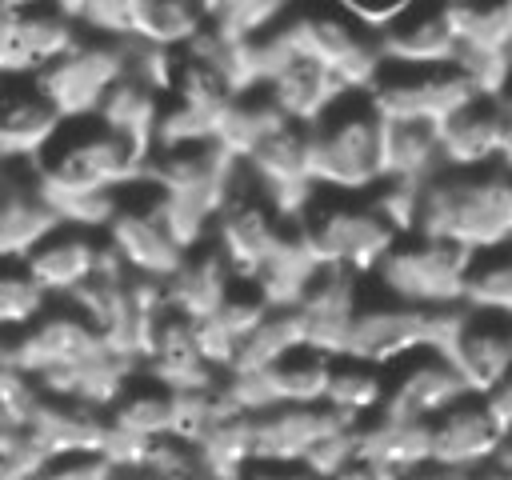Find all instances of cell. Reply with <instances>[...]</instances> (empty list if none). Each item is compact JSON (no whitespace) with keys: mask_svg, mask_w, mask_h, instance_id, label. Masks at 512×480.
<instances>
[{"mask_svg":"<svg viewBox=\"0 0 512 480\" xmlns=\"http://www.w3.org/2000/svg\"><path fill=\"white\" fill-rule=\"evenodd\" d=\"M32 168L48 192V200L68 196H96V192H124L144 180L148 148L128 140L124 132L108 128L96 112L72 116L56 128V136L32 156Z\"/></svg>","mask_w":512,"mask_h":480,"instance_id":"cell-1","label":"cell"},{"mask_svg":"<svg viewBox=\"0 0 512 480\" xmlns=\"http://www.w3.org/2000/svg\"><path fill=\"white\" fill-rule=\"evenodd\" d=\"M468 252L512 240V164L440 168L420 184L416 228Z\"/></svg>","mask_w":512,"mask_h":480,"instance_id":"cell-2","label":"cell"},{"mask_svg":"<svg viewBox=\"0 0 512 480\" xmlns=\"http://www.w3.org/2000/svg\"><path fill=\"white\" fill-rule=\"evenodd\" d=\"M384 116L368 92H344L308 124V160L320 188L372 192L384 176Z\"/></svg>","mask_w":512,"mask_h":480,"instance_id":"cell-3","label":"cell"},{"mask_svg":"<svg viewBox=\"0 0 512 480\" xmlns=\"http://www.w3.org/2000/svg\"><path fill=\"white\" fill-rule=\"evenodd\" d=\"M272 28L296 56L316 60L352 92H364L384 68L376 28L340 8L336 0H292Z\"/></svg>","mask_w":512,"mask_h":480,"instance_id":"cell-4","label":"cell"},{"mask_svg":"<svg viewBox=\"0 0 512 480\" xmlns=\"http://www.w3.org/2000/svg\"><path fill=\"white\" fill-rule=\"evenodd\" d=\"M316 264L348 268L360 276H372L384 252L396 244L400 228L376 208L368 192H336L316 188L312 200L296 216Z\"/></svg>","mask_w":512,"mask_h":480,"instance_id":"cell-5","label":"cell"},{"mask_svg":"<svg viewBox=\"0 0 512 480\" xmlns=\"http://www.w3.org/2000/svg\"><path fill=\"white\" fill-rule=\"evenodd\" d=\"M464 268H468V248L424 232H400L368 280L372 288L396 300L440 308V304H460Z\"/></svg>","mask_w":512,"mask_h":480,"instance_id":"cell-6","label":"cell"},{"mask_svg":"<svg viewBox=\"0 0 512 480\" xmlns=\"http://www.w3.org/2000/svg\"><path fill=\"white\" fill-rule=\"evenodd\" d=\"M292 216H284L268 196L264 188L244 172L240 164V176L228 192V200L220 204L216 220H212V244L224 252V260L232 264L236 280L244 284H256V276L272 264V256L284 248V240L292 236Z\"/></svg>","mask_w":512,"mask_h":480,"instance_id":"cell-7","label":"cell"},{"mask_svg":"<svg viewBox=\"0 0 512 480\" xmlns=\"http://www.w3.org/2000/svg\"><path fill=\"white\" fill-rule=\"evenodd\" d=\"M364 92L384 120L440 124L480 88L460 64H384Z\"/></svg>","mask_w":512,"mask_h":480,"instance_id":"cell-8","label":"cell"},{"mask_svg":"<svg viewBox=\"0 0 512 480\" xmlns=\"http://www.w3.org/2000/svg\"><path fill=\"white\" fill-rule=\"evenodd\" d=\"M104 236L120 252L128 272H140V276L168 280L188 256V248L172 232V224L164 216V204H160V196H156V188L148 180L124 188L112 220L104 224Z\"/></svg>","mask_w":512,"mask_h":480,"instance_id":"cell-9","label":"cell"},{"mask_svg":"<svg viewBox=\"0 0 512 480\" xmlns=\"http://www.w3.org/2000/svg\"><path fill=\"white\" fill-rule=\"evenodd\" d=\"M128 60H132V40L84 32L60 60H52L40 72V80L64 120L92 116L100 100L108 96V88L128 72Z\"/></svg>","mask_w":512,"mask_h":480,"instance_id":"cell-10","label":"cell"},{"mask_svg":"<svg viewBox=\"0 0 512 480\" xmlns=\"http://www.w3.org/2000/svg\"><path fill=\"white\" fill-rule=\"evenodd\" d=\"M104 348L108 344L92 328V320L84 312H76L68 300H60L56 308L48 304L28 328L4 336V352L0 356L36 380L44 372H56V368H68L76 360H88V356H96Z\"/></svg>","mask_w":512,"mask_h":480,"instance_id":"cell-11","label":"cell"},{"mask_svg":"<svg viewBox=\"0 0 512 480\" xmlns=\"http://www.w3.org/2000/svg\"><path fill=\"white\" fill-rule=\"evenodd\" d=\"M344 424H360L348 420L344 412H336L332 404H276L268 412H252V468H300L308 452L332 436Z\"/></svg>","mask_w":512,"mask_h":480,"instance_id":"cell-12","label":"cell"},{"mask_svg":"<svg viewBox=\"0 0 512 480\" xmlns=\"http://www.w3.org/2000/svg\"><path fill=\"white\" fill-rule=\"evenodd\" d=\"M80 36L60 4H0V72H44Z\"/></svg>","mask_w":512,"mask_h":480,"instance_id":"cell-13","label":"cell"},{"mask_svg":"<svg viewBox=\"0 0 512 480\" xmlns=\"http://www.w3.org/2000/svg\"><path fill=\"white\" fill-rule=\"evenodd\" d=\"M504 428L488 412L480 392L460 396L444 412L428 420V444H432V464L440 472H480L496 464Z\"/></svg>","mask_w":512,"mask_h":480,"instance_id":"cell-14","label":"cell"},{"mask_svg":"<svg viewBox=\"0 0 512 480\" xmlns=\"http://www.w3.org/2000/svg\"><path fill=\"white\" fill-rule=\"evenodd\" d=\"M468 392L472 388L464 384V376L448 352L420 348L388 368V392H384L380 412L400 416V420H432L436 412H444L448 404H456Z\"/></svg>","mask_w":512,"mask_h":480,"instance_id":"cell-15","label":"cell"},{"mask_svg":"<svg viewBox=\"0 0 512 480\" xmlns=\"http://www.w3.org/2000/svg\"><path fill=\"white\" fill-rule=\"evenodd\" d=\"M244 172L264 188V196L284 212V216H300V208L312 200V192L320 188L312 176V160H308V124L288 120L280 132H272L248 160H240Z\"/></svg>","mask_w":512,"mask_h":480,"instance_id":"cell-16","label":"cell"},{"mask_svg":"<svg viewBox=\"0 0 512 480\" xmlns=\"http://www.w3.org/2000/svg\"><path fill=\"white\" fill-rule=\"evenodd\" d=\"M364 280L360 272H348V268H332V264H320L300 300L292 304L300 312V324H304V344L316 348V352H328V356H340L344 352V340H348V324L364 300Z\"/></svg>","mask_w":512,"mask_h":480,"instance_id":"cell-17","label":"cell"},{"mask_svg":"<svg viewBox=\"0 0 512 480\" xmlns=\"http://www.w3.org/2000/svg\"><path fill=\"white\" fill-rule=\"evenodd\" d=\"M60 124L40 72H0V160H32Z\"/></svg>","mask_w":512,"mask_h":480,"instance_id":"cell-18","label":"cell"},{"mask_svg":"<svg viewBox=\"0 0 512 480\" xmlns=\"http://www.w3.org/2000/svg\"><path fill=\"white\" fill-rule=\"evenodd\" d=\"M384 64H456L460 36L448 0H416L376 28Z\"/></svg>","mask_w":512,"mask_h":480,"instance_id":"cell-19","label":"cell"},{"mask_svg":"<svg viewBox=\"0 0 512 480\" xmlns=\"http://www.w3.org/2000/svg\"><path fill=\"white\" fill-rule=\"evenodd\" d=\"M140 372H148L152 380L168 384L172 392L208 388V384H216V380L224 376V372L204 356L196 320L184 316V312H176L172 304H168V308L156 316V324H152V336H148Z\"/></svg>","mask_w":512,"mask_h":480,"instance_id":"cell-20","label":"cell"},{"mask_svg":"<svg viewBox=\"0 0 512 480\" xmlns=\"http://www.w3.org/2000/svg\"><path fill=\"white\" fill-rule=\"evenodd\" d=\"M60 224L64 220L48 200L32 160H8V176L0 188V260H24Z\"/></svg>","mask_w":512,"mask_h":480,"instance_id":"cell-21","label":"cell"},{"mask_svg":"<svg viewBox=\"0 0 512 480\" xmlns=\"http://www.w3.org/2000/svg\"><path fill=\"white\" fill-rule=\"evenodd\" d=\"M104 232L96 228H80V224H60L52 236H44L28 256L24 268L32 272V280L52 296V300H68L84 280H92L104 264Z\"/></svg>","mask_w":512,"mask_h":480,"instance_id":"cell-22","label":"cell"},{"mask_svg":"<svg viewBox=\"0 0 512 480\" xmlns=\"http://www.w3.org/2000/svg\"><path fill=\"white\" fill-rule=\"evenodd\" d=\"M428 464H432L428 420H400L376 412L356 424V460L348 472L396 476V472H420Z\"/></svg>","mask_w":512,"mask_h":480,"instance_id":"cell-23","label":"cell"},{"mask_svg":"<svg viewBox=\"0 0 512 480\" xmlns=\"http://www.w3.org/2000/svg\"><path fill=\"white\" fill-rule=\"evenodd\" d=\"M444 168H488L504 160V120L492 92H476L436 124Z\"/></svg>","mask_w":512,"mask_h":480,"instance_id":"cell-24","label":"cell"},{"mask_svg":"<svg viewBox=\"0 0 512 480\" xmlns=\"http://www.w3.org/2000/svg\"><path fill=\"white\" fill-rule=\"evenodd\" d=\"M448 356L472 392H488L512 368V316L464 308V320Z\"/></svg>","mask_w":512,"mask_h":480,"instance_id":"cell-25","label":"cell"},{"mask_svg":"<svg viewBox=\"0 0 512 480\" xmlns=\"http://www.w3.org/2000/svg\"><path fill=\"white\" fill-rule=\"evenodd\" d=\"M28 432L48 448V456H68V452H100V440L108 432L104 408L48 396L40 392L32 412H28Z\"/></svg>","mask_w":512,"mask_h":480,"instance_id":"cell-26","label":"cell"},{"mask_svg":"<svg viewBox=\"0 0 512 480\" xmlns=\"http://www.w3.org/2000/svg\"><path fill=\"white\" fill-rule=\"evenodd\" d=\"M240 280H236V272H232V264L224 260V252L212 244V236L204 240V244H196L188 256H184V264L168 276V304L176 308V312H184V316H192V320H208L224 300H228V292L236 288Z\"/></svg>","mask_w":512,"mask_h":480,"instance_id":"cell-27","label":"cell"},{"mask_svg":"<svg viewBox=\"0 0 512 480\" xmlns=\"http://www.w3.org/2000/svg\"><path fill=\"white\" fill-rule=\"evenodd\" d=\"M136 372H140V364H132L128 356L104 348V352H96L88 360H76L68 368L36 376V388L48 392V396H64V400H80V404H92V408H108Z\"/></svg>","mask_w":512,"mask_h":480,"instance_id":"cell-28","label":"cell"},{"mask_svg":"<svg viewBox=\"0 0 512 480\" xmlns=\"http://www.w3.org/2000/svg\"><path fill=\"white\" fill-rule=\"evenodd\" d=\"M268 92H272V100L288 112V120H296V124H312L320 112H328L344 92H352V88H344L328 68H320L316 60H304V56H292L268 84H264Z\"/></svg>","mask_w":512,"mask_h":480,"instance_id":"cell-29","label":"cell"},{"mask_svg":"<svg viewBox=\"0 0 512 480\" xmlns=\"http://www.w3.org/2000/svg\"><path fill=\"white\" fill-rule=\"evenodd\" d=\"M160 112H164V92L156 84H148L144 76H136V72H124L108 88V96L100 100V108H96V116L108 128L124 132L128 140H136L144 148H152V140H156Z\"/></svg>","mask_w":512,"mask_h":480,"instance_id":"cell-30","label":"cell"},{"mask_svg":"<svg viewBox=\"0 0 512 480\" xmlns=\"http://www.w3.org/2000/svg\"><path fill=\"white\" fill-rule=\"evenodd\" d=\"M172 400L176 392L160 380H152L148 372H136L124 392L104 408L108 424L128 432V436H140V440H156V436H168L172 432Z\"/></svg>","mask_w":512,"mask_h":480,"instance_id":"cell-31","label":"cell"},{"mask_svg":"<svg viewBox=\"0 0 512 480\" xmlns=\"http://www.w3.org/2000/svg\"><path fill=\"white\" fill-rule=\"evenodd\" d=\"M212 24V0H136L132 4V40L184 48Z\"/></svg>","mask_w":512,"mask_h":480,"instance_id":"cell-32","label":"cell"},{"mask_svg":"<svg viewBox=\"0 0 512 480\" xmlns=\"http://www.w3.org/2000/svg\"><path fill=\"white\" fill-rule=\"evenodd\" d=\"M288 124V112L272 100L268 88H244L232 96V104L224 108V120H220V132L216 140L236 156V160H248L272 132H280Z\"/></svg>","mask_w":512,"mask_h":480,"instance_id":"cell-33","label":"cell"},{"mask_svg":"<svg viewBox=\"0 0 512 480\" xmlns=\"http://www.w3.org/2000/svg\"><path fill=\"white\" fill-rule=\"evenodd\" d=\"M328 372H332V356L328 352H316L308 344L292 348L276 364L260 368V380H264V392H268V408H276V404H324Z\"/></svg>","mask_w":512,"mask_h":480,"instance_id":"cell-34","label":"cell"},{"mask_svg":"<svg viewBox=\"0 0 512 480\" xmlns=\"http://www.w3.org/2000/svg\"><path fill=\"white\" fill-rule=\"evenodd\" d=\"M384 176L392 180H416L424 184L432 172L444 168L440 160V140H436V124H420V120H384ZM380 176V180H384Z\"/></svg>","mask_w":512,"mask_h":480,"instance_id":"cell-35","label":"cell"},{"mask_svg":"<svg viewBox=\"0 0 512 480\" xmlns=\"http://www.w3.org/2000/svg\"><path fill=\"white\" fill-rule=\"evenodd\" d=\"M460 56H512V0H448Z\"/></svg>","mask_w":512,"mask_h":480,"instance_id":"cell-36","label":"cell"},{"mask_svg":"<svg viewBox=\"0 0 512 480\" xmlns=\"http://www.w3.org/2000/svg\"><path fill=\"white\" fill-rule=\"evenodd\" d=\"M384 392H388V368L356 360V356H332L324 404H332L348 420H368L380 412Z\"/></svg>","mask_w":512,"mask_h":480,"instance_id":"cell-37","label":"cell"},{"mask_svg":"<svg viewBox=\"0 0 512 480\" xmlns=\"http://www.w3.org/2000/svg\"><path fill=\"white\" fill-rule=\"evenodd\" d=\"M460 304L480 308V312H508L512 316V240L468 252Z\"/></svg>","mask_w":512,"mask_h":480,"instance_id":"cell-38","label":"cell"},{"mask_svg":"<svg viewBox=\"0 0 512 480\" xmlns=\"http://www.w3.org/2000/svg\"><path fill=\"white\" fill-rule=\"evenodd\" d=\"M304 344V324H300V312L288 304V308H268V316L240 340L236 356H232V368L228 372H260L268 364H276L280 356H288L292 348Z\"/></svg>","mask_w":512,"mask_h":480,"instance_id":"cell-39","label":"cell"},{"mask_svg":"<svg viewBox=\"0 0 512 480\" xmlns=\"http://www.w3.org/2000/svg\"><path fill=\"white\" fill-rule=\"evenodd\" d=\"M196 456L204 464V472H220V476H236V472H248L256 448H252V412H228L224 420H216L200 444H196Z\"/></svg>","mask_w":512,"mask_h":480,"instance_id":"cell-40","label":"cell"},{"mask_svg":"<svg viewBox=\"0 0 512 480\" xmlns=\"http://www.w3.org/2000/svg\"><path fill=\"white\" fill-rule=\"evenodd\" d=\"M48 304L52 296L32 280L24 260H0V336L28 328Z\"/></svg>","mask_w":512,"mask_h":480,"instance_id":"cell-41","label":"cell"},{"mask_svg":"<svg viewBox=\"0 0 512 480\" xmlns=\"http://www.w3.org/2000/svg\"><path fill=\"white\" fill-rule=\"evenodd\" d=\"M292 0H216L212 4V28L232 36V40H248L268 32Z\"/></svg>","mask_w":512,"mask_h":480,"instance_id":"cell-42","label":"cell"},{"mask_svg":"<svg viewBox=\"0 0 512 480\" xmlns=\"http://www.w3.org/2000/svg\"><path fill=\"white\" fill-rule=\"evenodd\" d=\"M132 4L136 0H60V8L92 36L132 40Z\"/></svg>","mask_w":512,"mask_h":480,"instance_id":"cell-43","label":"cell"},{"mask_svg":"<svg viewBox=\"0 0 512 480\" xmlns=\"http://www.w3.org/2000/svg\"><path fill=\"white\" fill-rule=\"evenodd\" d=\"M340 8H348L352 16H360L364 24H372V28H380V24H388L396 12H404L408 4H416V0H336Z\"/></svg>","mask_w":512,"mask_h":480,"instance_id":"cell-44","label":"cell"},{"mask_svg":"<svg viewBox=\"0 0 512 480\" xmlns=\"http://www.w3.org/2000/svg\"><path fill=\"white\" fill-rule=\"evenodd\" d=\"M480 396H484L488 412L500 420V428L508 432V428H512V368H508V372H504L488 392H480Z\"/></svg>","mask_w":512,"mask_h":480,"instance_id":"cell-45","label":"cell"},{"mask_svg":"<svg viewBox=\"0 0 512 480\" xmlns=\"http://www.w3.org/2000/svg\"><path fill=\"white\" fill-rule=\"evenodd\" d=\"M500 104V120H504V164H512V76L492 92Z\"/></svg>","mask_w":512,"mask_h":480,"instance_id":"cell-46","label":"cell"},{"mask_svg":"<svg viewBox=\"0 0 512 480\" xmlns=\"http://www.w3.org/2000/svg\"><path fill=\"white\" fill-rule=\"evenodd\" d=\"M492 472H504V476H512V428L504 432V440H500V452H496V464H492Z\"/></svg>","mask_w":512,"mask_h":480,"instance_id":"cell-47","label":"cell"},{"mask_svg":"<svg viewBox=\"0 0 512 480\" xmlns=\"http://www.w3.org/2000/svg\"><path fill=\"white\" fill-rule=\"evenodd\" d=\"M0 4H60V0H0Z\"/></svg>","mask_w":512,"mask_h":480,"instance_id":"cell-48","label":"cell"},{"mask_svg":"<svg viewBox=\"0 0 512 480\" xmlns=\"http://www.w3.org/2000/svg\"><path fill=\"white\" fill-rule=\"evenodd\" d=\"M0 352H4V336H0Z\"/></svg>","mask_w":512,"mask_h":480,"instance_id":"cell-49","label":"cell"},{"mask_svg":"<svg viewBox=\"0 0 512 480\" xmlns=\"http://www.w3.org/2000/svg\"><path fill=\"white\" fill-rule=\"evenodd\" d=\"M212 4H216V0H212Z\"/></svg>","mask_w":512,"mask_h":480,"instance_id":"cell-50","label":"cell"}]
</instances>
